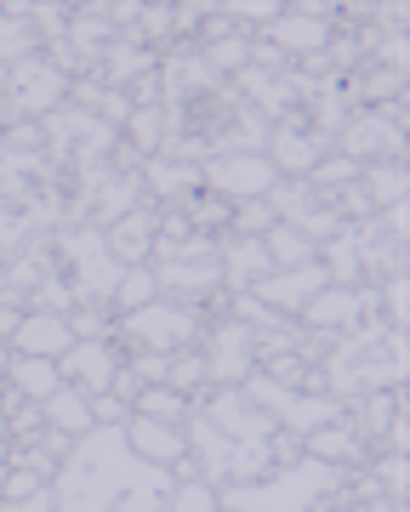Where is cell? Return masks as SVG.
<instances>
[{"label":"cell","instance_id":"cell-40","mask_svg":"<svg viewBox=\"0 0 410 512\" xmlns=\"http://www.w3.org/2000/svg\"><path fill=\"white\" fill-rule=\"evenodd\" d=\"M6 120H12V109H6V97H0V137H6Z\"/></svg>","mask_w":410,"mask_h":512},{"label":"cell","instance_id":"cell-27","mask_svg":"<svg viewBox=\"0 0 410 512\" xmlns=\"http://www.w3.org/2000/svg\"><path fill=\"white\" fill-rule=\"evenodd\" d=\"M262 251H268L274 268H308V262H314V239L297 234V228H285V222H274V228L262 234Z\"/></svg>","mask_w":410,"mask_h":512},{"label":"cell","instance_id":"cell-15","mask_svg":"<svg viewBox=\"0 0 410 512\" xmlns=\"http://www.w3.org/2000/svg\"><path fill=\"white\" fill-rule=\"evenodd\" d=\"M319 154H325L319 131H308L297 114H291V120H280V126L268 131V165H274L280 177H291V183H302V177L314 171Z\"/></svg>","mask_w":410,"mask_h":512},{"label":"cell","instance_id":"cell-35","mask_svg":"<svg viewBox=\"0 0 410 512\" xmlns=\"http://www.w3.org/2000/svg\"><path fill=\"white\" fill-rule=\"evenodd\" d=\"M251 63V40H211V52H205V69L211 74H240Z\"/></svg>","mask_w":410,"mask_h":512},{"label":"cell","instance_id":"cell-28","mask_svg":"<svg viewBox=\"0 0 410 512\" xmlns=\"http://www.w3.org/2000/svg\"><path fill=\"white\" fill-rule=\"evenodd\" d=\"M359 194H365V205H405V160L399 165H365L359 171Z\"/></svg>","mask_w":410,"mask_h":512},{"label":"cell","instance_id":"cell-3","mask_svg":"<svg viewBox=\"0 0 410 512\" xmlns=\"http://www.w3.org/2000/svg\"><path fill=\"white\" fill-rule=\"evenodd\" d=\"M336 484H342V467L308 456V461L280 467V473L245 478V484H223L217 501H223L228 512H314Z\"/></svg>","mask_w":410,"mask_h":512},{"label":"cell","instance_id":"cell-33","mask_svg":"<svg viewBox=\"0 0 410 512\" xmlns=\"http://www.w3.org/2000/svg\"><path fill=\"white\" fill-rule=\"evenodd\" d=\"M126 131L143 154H160V143H166V114H160V103H154V109H131Z\"/></svg>","mask_w":410,"mask_h":512},{"label":"cell","instance_id":"cell-32","mask_svg":"<svg viewBox=\"0 0 410 512\" xmlns=\"http://www.w3.org/2000/svg\"><path fill=\"white\" fill-rule=\"evenodd\" d=\"M160 512H223V501H217V484H205V478H177Z\"/></svg>","mask_w":410,"mask_h":512},{"label":"cell","instance_id":"cell-36","mask_svg":"<svg viewBox=\"0 0 410 512\" xmlns=\"http://www.w3.org/2000/svg\"><path fill=\"white\" fill-rule=\"evenodd\" d=\"M46 484H52V478L40 473V467H29V461H18L12 473L0 478V507H6V501H23V495H35V490H46Z\"/></svg>","mask_w":410,"mask_h":512},{"label":"cell","instance_id":"cell-20","mask_svg":"<svg viewBox=\"0 0 410 512\" xmlns=\"http://www.w3.org/2000/svg\"><path fill=\"white\" fill-rule=\"evenodd\" d=\"M365 313H376V285H371V291H359V285L336 291V285H325V291L302 308V319H308V325L336 330V325H354V319H365Z\"/></svg>","mask_w":410,"mask_h":512},{"label":"cell","instance_id":"cell-24","mask_svg":"<svg viewBox=\"0 0 410 512\" xmlns=\"http://www.w3.org/2000/svg\"><path fill=\"white\" fill-rule=\"evenodd\" d=\"M97 74H103V86H114V92H131L137 80L154 74V52L149 46H109V52L97 57Z\"/></svg>","mask_w":410,"mask_h":512},{"label":"cell","instance_id":"cell-18","mask_svg":"<svg viewBox=\"0 0 410 512\" xmlns=\"http://www.w3.org/2000/svg\"><path fill=\"white\" fill-rule=\"evenodd\" d=\"M268 40H280V52H302L319 57L331 46V12L325 6H302V12H280L268 23Z\"/></svg>","mask_w":410,"mask_h":512},{"label":"cell","instance_id":"cell-4","mask_svg":"<svg viewBox=\"0 0 410 512\" xmlns=\"http://www.w3.org/2000/svg\"><path fill=\"white\" fill-rule=\"evenodd\" d=\"M46 239H52L57 274L69 279V291H75V308H109V296L126 268L109 256L103 234L86 228V222H69V228H52Z\"/></svg>","mask_w":410,"mask_h":512},{"label":"cell","instance_id":"cell-26","mask_svg":"<svg viewBox=\"0 0 410 512\" xmlns=\"http://www.w3.org/2000/svg\"><path fill=\"white\" fill-rule=\"evenodd\" d=\"M228 251L217 256V262H223V274L234 279V291H251V285H257L262 274H274V262H268V251H262V239H223Z\"/></svg>","mask_w":410,"mask_h":512},{"label":"cell","instance_id":"cell-2","mask_svg":"<svg viewBox=\"0 0 410 512\" xmlns=\"http://www.w3.org/2000/svg\"><path fill=\"white\" fill-rule=\"evenodd\" d=\"M331 393H376V387L405 382V330L393 325H354L325 353ZM319 376V382H325Z\"/></svg>","mask_w":410,"mask_h":512},{"label":"cell","instance_id":"cell-34","mask_svg":"<svg viewBox=\"0 0 410 512\" xmlns=\"http://www.w3.org/2000/svg\"><path fill=\"white\" fill-rule=\"evenodd\" d=\"M166 387H177V393H194V387H205V359L200 348H188V353H171L166 359Z\"/></svg>","mask_w":410,"mask_h":512},{"label":"cell","instance_id":"cell-29","mask_svg":"<svg viewBox=\"0 0 410 512\" xmlns=\"http://www.w3.org/2000/svg\"><path fill=\"white\" fill-rule=\"evenodd\" d=\"M131 416H149V421H166V427H183L188 421V399L177 393V387H143L137 399H131Z\"/></svg>","mask_w":410,"mask_h":512},{"label":"cell","instance_id":"cell-30","mask_svg":"<svg viewBox=\"0 0 410 512\" xmlns=\"http://www.w3.org/2000/svg\"><path fill=\"white\" fill-rule=\"evenodd\" d=\"M308 456L314 461H354L359 456V427H348V421H331V427H319V433H308Z\"/></svg>","mask_w":410,"mask_h":512},{"label":"cell","instance_id":"cell-11","mask_svg":"<svg viewBox=\"0 0 410 512\" xmlns=\"http://www.w3.org/2000/svg\"><path fill=\"white\" fill-rule=\"evenodd\" d=\"M336 143H342V154H348V160L354 165H399L405 160V131L393 126L388 114L382 109H359L354 120H342V137H336Z\"/></svg>","mask_w":410,"mask_h":512},{"label":"cell","instance_id":"cell-10","mask_svg":"<svg viewBox=\"0 0 410 512\" xmlns=\"http://www.w3.org/2000/svg\"><path fill=\"white\" fill-rule=\"evenodd\" d=\"M154 285H160V296L166 302H183V308H194V302H205V296H217V285H223V262H217V251L211 256H154Z\"/></svg>","mask_w":410,"mask_h":512},{"label":"cell","instance_id":"cell-1","mask_svg":"<svg viewBox=\"0 0 410 512\" xmlns=\"http://www.w3.org/2000/svg\"><path fill=\"white\" fill-rule=\"evenodd\" d=\"M177 484L166 467H149L126 450L120 427H92L86 439L69 444V456L57 461L52 473V501L57 512H114L126 495L137 490H160Z\"/></svg>","mask_w":410,"mask_h":512},{"label":"cell","instance_id":"cell-8","mask_svg":"<svg viewBox=\"0 0 410 512\" xmlns=\"http://www.w3.org/2000/svg\"><path fill=\"white\" fill-rule=\"evenodd\" d=\"M0 97H6V109L23 114V120H46L52 109L69 103V74L57 69L52 57H23L12 69L0 74Z\"/></svg>","mask_w":410,"mask_h":512},{"label":"cell","instance_id":"cell-21","mask_svg":"<svg viewBox=\"0 0 410 512\" xmlns=\"http://www.w3.org/2000/svg\"><path fill=\"white\" fill-rule=\"evenodd\" d=\"M137 177H143V188H149L154 200H171V205H183V194H194V183H200V165H188V160H171V154H149Z\"/></svg>","mask_w":410,"mask_h":512},{"label":"cell","instance_id":"cell-6","mask_svg":"<svg viewBox=\"0 0 410 512\" xmlns=\"http://www.w3.org/2000/svg\"><path fill=\"white\" fill-rule=\"evenodd\" d=\"M245 399L257 404L274 427H297V433H319V427L342 421V399L336 393H314L308 399V393H297L291 382H274V376H245Z\"/></svg>","mask_w":410,"mask_h":512},{"label":"cell","instance_id":"cell-13","mask_svg":"<svg viewBox=\"0 0 410 512\" xmlns=\"http://www.w3.org/2000/svg\"><path fill=\"white\" fill-rule=\"evenodd\" d=\"M325 285H331V279H325V268H319V262H308V268H274V274H262L245 296H257L262 308L280 319V313H302L319 291H325Z\"/></svg>","mask_w":410,"mask_h":512},{"label":"cell","instance_id":"cell-25","mask_svg":"<svg viewBox=\"0 0 410 512\" xmlns=\"http://www.w3.org/2000/svg\"><path fill=\"white\" fill-rule=\"evenodd\" d=\"M319 245H325V251H314V262L325 268V279H331L336 291H348L359 279V268H365V262H359V239L348 234V228H336V234L319 239Z\"/></svg>","mask_w":410,"mask_h":512},{"label":"cell","instance_id":"cell-38","mask_svg":"<svg viewBox=\"0 0 410 512\" xmlns=\"http://www.w3.org/2000/svg\"><path fill=\"white\" fill-rule=\"evenodd\" d=\"M0 512H57V501H52V484H46V490H35V495H23V501H6Z\"/></svg>","mask_w":410,"mask_h":512},{"label":"cell","instance_id":"cell-19","mask_svg":"<svg viewBox=\"0 0 410 512\" xmlns=\"http://www.w3.org/2000/svg\"><path fill=\"white\" fill-rule=\"evenodd\" d=\"M75 348V330L63 313H23L18 330H12V353H29V359H63V353Z\"/></svg>","mask_w":410,"mask_h":512},{"label":"cell","instance_id":"cell-9","mask_svg":"<svg viewBox=\"0 0 410 512\" xmlns=\"http://www.w3.org/2000/svg\"><path fill=\"white\" fill-rule=\"evenodd\" d=\"M200 359H205V382H245V376H257V330L240 325V319H228L223 330H211L200 336Z\"/></svg>","mask_w":410,"mask_h":512},{"label":"cell","instance_id":"cell-23","mask_svg":"<svg viewBox=\"0 0 410 512\" xmlns=\"http://www.w3.org/2000/svg\"><path fill=\"white\" fill-rule=\"evenodd\" d=\"M6 382L18 387V399L46 404L57 387H63V376H57L52 359H29V353H12V359H6Z\"/></svg>","mask_w":410,"mask_h":512},{"label":"cell","instance_id":"cell-12","mask_svg":"<svg viewBox=\"0 0 410 512\" xmlns=\"http://www.w3.org/2000/svg\"><path fill=\"white\" fill-rule=\"evenodd\" d=\"M205 183L223 200H262V194H274L280 171L268 165V154H211L205 160Z\"/></svg>","mask_w":410,"mask_h":512},{"label":"cell","instance_id":"cell-41","mask_svg":"<svg viewBox=\"0 0 410 512\" xmlns=\"http://www.w3.org/2000/svg\"><path fill=\"white\" fill-rule=\"evenodd\" d=\"M388 507H393V501H388ZM388 507H348V512H388Z\"/></svg>","mask_w":410,"mask_h":512},{"label":"cell","instance_id":"cell-14","mask_svg":"<svg viewBox=\"0 0 410 512\" xmlns=\"http://www.w3.org/2000/svg\"><path fill=\"white\" fill-rule=\"evenodd\" d=\"M57 376H63V387H80L86 399H97V393H109L114 376H120V353H114L109 342H75V348L57 359Z\"/></svg>","mask_w":410,"mask_h":512},{"label":"cell","instance_id":"cell-17","mask_svg":"<svg viewBox=\"0 0 410 512\" xmlns=\"http://www.w3.org/2000/svg\"><path fill=\"white\" fill-rule=\"evenodd\" d=\"M103 245H109V256L120 268H143V262H154V245H160V217L149 205H137L114 228H103Z\"/></svg>","mask_w":410,"mask_h":512},{"label":"cell","instance_id":"cell-39","mask_svg":"<svg viewBox=\"0 0 410 512\" xmlns=\"http://www.w3.org/2000/svg\"><path fill=\"white\" fill-rule=\"evenodd\" d=\"M382 473H388V495H393V501H405V456H393Z\"/></svg>","mask_w":410,"mask_h":512},{"label":"cell","instance_id":"cell-5","mask_svg":"<svg viewBox=\"0 0 410 512\" xmlns=\"http://www.w3.org/2000/svg\"><path fill=\"white\" fill-rule=\"evenodd\" d=\"M40 137H46V154L57 165H80V171H97V165H109V154H120V131L103 126L97 114L75 109V103H63L40 120Z\"/></svg>","mask_w":410,"mask_h":512},{"label":"cell","instance_id":"cell-31","mask_svg":"<svg viewBox=\"0 0 410 512\" xmlns=\"http://www.w3.org/2000/svg\"><path fill=\"white\" fill-rule=\"evenodd\" d=\"M154 296H160V285H154V268L143 262V268H126V274H120V285H114V296H109V308H120V319H126V313L149 308Z\"/></svg>","mask_w":410,"mask_h":512},{"label":"cell","instance_id":"cell-37","mask_svg":"<svg viewBox=\"0 0 410 512\" xmlns=\"http://www.w3.org/2000/svg\"><path fill=\"white\" fill-rule=\"evenodd\" d=\"M217 12H223V18H245V23H274L285 6L280 0H257V6H251V0H228V6H217Z\"/></svg>","mask_w":410,"mask_h":512},{"label":"cell","instance_id":"cell-7","mask_svg":"<svg viewBox=\"0 0 410 512\" xmlns=\"http://www.w3.org/2000/svg\"><path fill=\"white\" fill-rule=\"evenodd\" d=\"M120 336H131V348L137 353H183L194 348L205 336L200 313L183 308V302H166V296H154L149 308H137L120 319Z\"/></svg>","mask_w":410,"mask_h":512},{"label":"cell","instance_id":"cell-22","mask_svg":"<svg viewBox=\"0 0 410 512\" xmlns=\"http://www.w3.org/2000/svg\"><path fill=\"white\" fill-rule=\"evenodd\" d=\"M40 421H46V427H57L63 439H86V433L97 427V421H92V399H86L80 387H57L52 399L40 404Z\"/></svg>","mask_w":410,"mask_h":512},{"label":"cell","instance_id":"cell-16","mask_svg":"<svg viewBox=\"0 0 410 512\" xmlns=\"http://www.w3.org/2000/svg\"><path fill=\"white\" fill-rule=\"evenodd\" d=\"M120 433H126V450L137 461H149V467H177L188 456V439L183 427H166V421H149V416H126L120 421Z\"/></svg>","mask_w":410,"mask_h":512}]
</instances>
